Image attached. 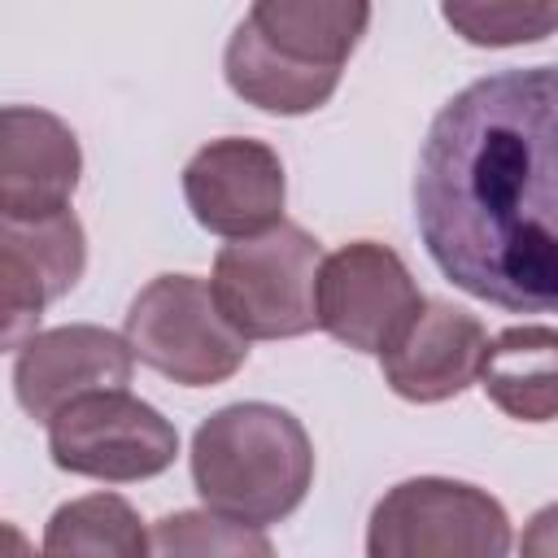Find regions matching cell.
<instances>
[{"instance_id": "cell-4", "label": "cell", "mask_w": 558, "mask_h": 558, "mask_svg": "<svg viewBox=\"0 0 558 558\" xmlns=\"http://www.w3.org/2000/svg\"><path fill=\"white\" fill-rule=\"evenodd\" d=\"M318 240L279 222L253 240H231L214 257V301L244 340H292L318 327Z\"/></svg>"}, {"instance_id": "cell-6", "label": "cell", "mask_w": 558, "mask_h": 558, "mask_svg": "<svg viewBox=\"0 0 558 558\" xmlns=\"http://www.w3.org/2000/svg\"><path fill=\"white\" fill-rule=\"evenodd\" d=\"M122 336L144 366L183 388H214L248 357V340L222 318L214 288L196 275H157L140 288Z\"/></svg>"}, {"instance_id": "cell-8", "label": "cell", "mask_w": 558, "mask_h": 558, "mask_svg": "<svg viewBox=\"0 0 558 558\" xmlns=\"http://www.w3.org/2000/svg\"><path fill=\"white\" fill-rule=\"evenodd\" d=\"M423 292L405 262L375 240H353L323 257L318 270V327L357 349V353H388L410 323L423 314Z\"/></svg>"}, {"instance_id": "cell-11", "label": "cell", "mask_w": 558, "mask_h": 558, "mask_svg": "<svg viewBox=\"0 0 558 558\" xmlns=\"http://www.w3.org/2000/svg\"><path fill=\"white\" fill-rule=\"evenodd\" d=\"M87 266L83 222L57 214L44 222H0V340L22 349L39 314L65 296Z\"/></svg>"}, {"instance_id": "cell-5", "label": "cell", "mask_w": 558, "mask_h": 558, "mask_svg": "<svg viewBox=\"0 0 558 558\" xmlns=\"http://www.w3.org/2000/svg\"><path fill=\"white\" fill-rule=\"evenodd\" d=\"M510 519L475 484L418 475L392 484L366 523V558H506Z\"/></svg>"}, {"instance_id": "cell-17", "label": "cell", "mask_w": 558, "mask_h": 558, "mask_svg": "<svg viewBox=\"0 0 558 558\" xmlns=\"http://www.w3.org/2000/svg\"><path fill=\"white\" fill-rule=\"evenodd\" d=\"M440 17L480 48L536 44L558 26V4H445Z\"/></svg>"}, {"instance_id": "cell-14", "label": "cell", "mask_w": 558, "mask_h": 558, "mask_svg": "<svg viewBox=\"0 0 558 558\" xmlns=\"http://www.w3.org/2000/svg\"><path fill=\"white\" fill-rule=\"evenodd\" d=\"M480 388L519 423L558 418V327L523 323L493 336L480 366Z\"/></svg>"}, {"instance_id": "cell-12", "label": "cell", "mask_w": 558, "mask_h": 558, "mask_svg": "<svg viewBox=\"0 0 558 558\" xmlns=\"http://www.w3.org/2000/svg\"><path fill=\"white\" fill-rule=\"evenodd\" d=\"M83 174L74 131L31 105H4L0 113V222H44L70 214V196Z\"/></svg>"}, {"instance_id": "cell-16", "label": "cell", "mask_w": 558, "mask_h": 558, "mask_svg": "<svg viewBox=\"0 0 558 558\" xmlns=\"http://www.w3.org/2000/svg\"><path fill=\"white\" fill-rule=\"evenodd\" d=\"M153 558H275V545L214 510H174L153 523Z\"/></svg>"}, {"instance_id": "cell-18", "label": "cell", "mask_w": 558, "mask_h": 558, "mask_svg": "<svg viewBox=\"0 0 558 558\" xmlns=\"http://www.w3.org/2000/svg\"><path fill=\"white\" fill-rule=\"evenodd\" d=\"M519 558H558V501L527 519L523 541H519Z\"/></svg>"}, {"instance_id": "cell-13", "label": "cell", "mask_w": 558, "mask_h": 558, "mask_svg": "<svg viewBox=\"0 0 558 558\" xmlns=\"http://www.w3.org/2000/svg\"><path fill=\"white\" fill-rule=\"evenodd\" d=\"M484 353H488V331L475 314L449 301H427L423 314L410 323V331L379 362H384V384L397 397L414 405H436L480 379Z\"/></svg>"}, {"instance_id": "cell-15", "label": "cell", "mask_w": 558, "mask_h": 558, "mask_svg": "<svg viewBox=\"0 0 558 558\" xmlns=\"http://www.w3.org/2000/svg\"><path fill=\"white\" fill-rule=\"evenodd\" d=\"M44 558H153V536L126 497L87 493L52 510Z\"/></svg>"}, {"instance_id": "cell-10", "label": "cell", "mask_w": 558, "mask_h": 558, "mask_svg": "<svg viewBox=\"0 0 558 558\" xmlns=\"http://www.w3.org/2000/svg\"><path fill=\"white\" fill-rule=\"evenodd\" d=\"M131 366H135V353L126 336H113L92 323H65L52 331H35L17 349L13 392L35 423H52L78 397L126 388Z\"/></svg>"}, {"instance_id": "cell-9", "label": "cell", "mask_w": 558, "mask_h": 558, "mask_svg": "<svg viewBox=\"0 0 558 558\" xmlns=\"http://www.w3.org/2000/svg\"><path fill=\"white\" fill-rule=\"evenodd\" d=\"M183 196L209 235L253 240L283 222V161L262 140H209L183 166Z\"/></svg>"}, {"instance_id": "cell-2", "label": "cell", "mask_w": 558, "mask_h": 558, "mask_svg": "<svg viewBox=\"0 0 558 558\" xmlns=\"http://www.w3.org/2000/svg\"><path fill=\"white\" fill-rule=\"evenodd\" d=\"M366 22L362 0H257L227 39V87L262 113H314L340 87Z\"/></svg>"}, {"instance_id": "cell-1", "label": "cell", "mask_w": 558, "mask_h": 558, "mask_svg": "<svg viewBox=\"0 0 558 558\" xmlns=\"http://www.w3.org/2000/svg\"><path fill=\"white\" fill-rule=\"evenodd\" d=\"M414 222L436 270L510 314H558V65L466 83L427 126Z\"/></svg>"}, {"instance_id": "cell-3", "label": "cell", "mask_w": 558, "mask_h": 558, "mask_svg": "<svg viewBox=\"0 0 558 558\" xmlns=\"http://www.w3.org/2000/svg\"><path fill=\"white\" fill-rule=\"evenodd\" d=\"M192 484L205 510L266 527L288 519L314 484V445L296 414L270 401H235L192 436Z\"/></svg>"}, {"instance_id": "cell-19", "label": "cell", "mask_w": 558, "mask_h": 558, "mask_svg": "<svg viewBox=\"0 0 558 558\" xmlns=\"http://www.w3.org/2000/svg\"><path fill=\"white\" fill-rule=\"evenodd\" d=\"M0 532H4V558H44V554H35V545L22 536L17 523H4Z\"/></svg>"}, {"instance_id": "cell-7", "label": "cell", "mask_w": 558, "mask_h": 558, "mask_svg": "<svg viewBox=\"0 0 558 558\" xmlns=\"http://www.w3.org/2000/svg\"><path fill=\"white\" fill-rule=\"evenodd\" d=\"M48 453L70 475L135 484L161 475L174 462L179 432L161 410L131 397L126 388H113L65 405L48 423Z\"/></svg>"}]
</instances>
